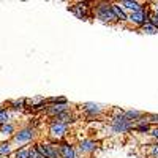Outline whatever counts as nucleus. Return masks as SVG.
I'll return each instance as SVG.
<instances>
[{
    "label": "nucleus",
    "instance_id": "4be33fe9",
    "mask_svg": "<svg viewBox=\"0 0 158 158\" xmlns=\"http://www.w3.org/2000/svg\"><path fill=\"white\" fill-rule=\"evenodd\" d=\"M155 16H156V18H158V6H156V15H155Z\"/></svg>",
    "mask_w": 158,
    "mask_h": 158
},
{
    "label": "nucleus",
    "instance_id": "9b49d317",
    "mask_svg": "<svg viewBox=\"0 0 158 158\" xmlns=\"http://www.w3.org/2000/svg\"><path fill=\"white\" fill-rule=\"evenodd\" d=\"M11 153V146L10 144H0V155H10Z\"/></svg>",
    "mask_w": 158,
    "mask_h": 158
},
{
    "label": "nucleus",
    "instance_id": "412c9836",
    "mask_svg": "<svg viewBox=\"0 0 158 158\" xmlns=\"http://www.w3.org/2000/svg\"><path fill=\"white\" fill-rule=\"evenodd\" d=\"M153 136L158 139V128H156V130H153Z\"/></svg>",
    "mask_w": 158,
    "mask_h": 158
},
{
    "label": "nucleus",
    "instance_id": "4468645a",
    "mask_svg": "<svg viewBox=\"0 0 158 158\" xmlns=\"http://www.w3.org/2000/svg\"><path fill=\"white\" fill-rule=\"evenodd\" d=\"M0 133H3V135H11V133H13V127L8 125V123L2 125V127H0Z\"/></svg>",
    "mask_w": 158,
    "mask_h": 158
},
{
    "label": "nucleus",
    "instance_id": "dca6fc26",
    "mask_svg": "<svg viewBox=\"0 0 158 158\" xmlns=\"http://www.w3.org/2000/svg\"><path fill=\"white\" fill-rule=\"evenodd\" d=\"M16 158H29V150H19V152H16V155H15Z\"/></svg>",
    "mask_w": 158,
    "mask_h": 158
},
{
    "label": "nucleus",
    "instance_id": "9d476101",
    "mask_svg": "<svg viewBox=\"0 0 158 158\" xmlns=\"http://www.w3.org/2000/svg\"><path fill=\"white\" fill-rule=\"evenodd\" d=\"M84 109H85L87 112H90V114L100 112V106H98V104H94V103H87L85 106H84Z\"/></svg>",
    "mask_w": 158,
    "mask_h": 158
},
{
    "label": "nucleus",
    "instance_id": "f8f14e48",
    "mask_svg": "<svg viewBox=\"0 0 158 158\" xmlns=\"http://www.w3.org/2000/svg\"><path fill=\"white\" fill-rule=\"evenodd\" d=\"M142 30L146 32V33H149V35H153V33H156V32H158L152 24H144V25H142Z\"/></svg>",
    "mask_w": 158,
    "mask_h": 158
},
{
    "label": "nucleus",
    "instance_id": "ddd939ff",
    "mask_svg": "<svg viewBox=\"0 0 158 158\" xmlns=\"http://www.w3.org/2000/svg\"><path fill=\"white\" fill-rule=\"evenodd\" d=\"M141 115V112H138V111H128V112H125V118L127 120H133V118H138Z\"/></svg>",
    "mask_w": 158,
    "mask_h": 158
},
{
    "label": "nucleus",
    "instance_id": "f03ea898",
    "mask_svg": "<svg viewBox=\"0 0 158 158\" xmlns=\"http://www.w3.org/2000/svg\"><path fill=\"white\" fill-rule=\"evenodd\" d=\"M36 152L41 155V158H43V156H46V158H57V156H59V150H57L56 147L49 146V144H40L38 149H36Z\"/></svg>",
    "mask_w": 158,
    "mask_h": 158
},
{
    "label": "nucleus",
    "instance_id": "f257e3e1",
    "mask_svg": "<svg viewBox=\"0 0 158 158\" xmlns=\"http://www.w3.org/2000/svg\"><path fill=\"white\" fill-rule=\"evenodd\" d=\"M130 128H131V123H130V120H127L123 115L115 117L112 120V130L115 131V133H123V131H127Z\"/></svg>",
    "mask_w": 158,
    "mask_h": 158
},
{
    "label": "nucleus",
    "instance_id": "39448f33",
    "mask_svg": "<svg viewBox=\"0 0 158 158\" xmlns=\"http://www.w3.org/2000/svg\"><path fill=\"white\" fill-rule=\"evenodd\" d=\"M98 18H100L101 21H114V19H115V16L112 15V11H111L108 6H103V8L98 10Z\"/></svg>",
    "mask_w": 158,
    "mask_h": 158
},
{
    "label": "nucleus",
    "instance_id": "2eb2a0df",
    "mask_svg": "<svg viewBox=\"0 0 158 158\" xmlns=\"http://www.w3.org/2000/svg\"><path fill=\"white\" fill-rule=\"evenodd\" d=\"M8 118H10V115H8V112H5V111H0V123H6L8 122Z\"/></svg>",
    "mask_w": 158,
    "mask_h": 158
},
{
    "label": "nucleus",
    "instance_id": "0eeeda50",
    "mask_svg": "<svg viewBox=\"0 0 158 158\" xmlns=\"http://www.w3.org/2000/svg\"><path fill=\"white\" fill-rule=\"evenodd\" d=\"M111 11H112V15L115 16V19H120V21H125L127 19V16H125V13L118 8L117 5H112L111 6Z\"/></svg>",
    "mask_w": 158,
    "mask_h": 158
},
{
    "label": "nucleus",
    "instance_id": "423d86ee",
    "mask_svg": "<svg viewBox=\"0 0 158 158\" xmlns=\"http://www.w3.org/2000/svg\"><path fill=\"white\" fill-rule=\"evenodd\" d=\"M65 131H67V125H62V123H54L51 127V133L54 136H62L65 135Z\"/></svg>",
    "mask_w": 158,
    "mask_h": 158
},
{
    "label": "nucleus",
    "instance_id": "a211bd4d",
    "mask_svg": "<svg viewBox=\"0 0 158 158\" xmlns=\"http://www.w3.org/2000/svg\"><path fill=\"white\" fill-rule=\"evenodd\" d=\"M150 22H152V25H153L155 29L158 27V18H156V16H152V18H150Z\"/></svg>",
    "mask_w": 158,
    "mask_h": 158
},
{
    "label": "nucleus",
    "instance_id": "1a4fd4ad",
    "mask_svg": "<svg viewBox=\"0 0 158 158\" xmlns=\"http://www.w3.org/2000/svg\"><path fill=\"white\" fill-rule=\"evenodd\" d=\"M79 147H81L82 152H90V150L95 149V142H94V141H82Z\"/></svg>",
    "mask_w": 158,
    "mask_h": 158
},
{
    "label": "nucleus",
    "instance_id": "20e7f679",
    "mask_svg": "<svg viewBox=\"0 0 158 158\" xmlns=\"http://www.w3.org/2000/svg\"><path fill=\"white\" fill-rule=\"evenodd\" d=\"M33 138V131L32 130H21L19 133H16L15 135V139L18 141V142H27V141H30Z\"/></svg>",
    "mask_w": 158,
    "mask_h": 158
},
{
    "label": "nucleus",
    "instance_id": "6ab92c4d",
    "mask_svg": "<svg viewBox=\"0 0 158 158\" xmlns=\"http://www.w3.org/2000/svg\"><path fill=\"white\" fill-rule=\"evenodd\" d=\"M152 155L158 156V144H156V146H153V147H152Z\"/></svg>",
    "mask_w": 158,
    "mask_h": 158
},
{
    "label": "nucleus",
    "instance_id": "7ed1b4c3",
    "mask_svg": "<svg viewBox=\"0 0 158 158\" xmlns=\"http://www.w3.org/2000/svg\"><path fill=\"white\" fill-rule=\"evenodd\" d=\"M130 21L131 22H135V24H147V13L144 11V10H141V11H136V13H133V15L130 16Z\"/></svg>",
    "mask_w": 158,
    "mask_h": 158
},
{
    "label": "nucleus",
    "instance_id": "6e6552de",
    "mask_svg": "<svg viewBox=\"0 0 158 158\" xmlns=\"http://www.w3.org/2000/svg\"><path fill=\"white\" fill-rule=\"evenodd\" d=\"M122 5H123L125 8L131 10L133 13H136V11H141V6H139V3H136V2H130V0H125V2H122Z\"/></svg>",
    "mask_w": 158,
    "mask_h": 158
},
{
    "label": "nucleus",
    "instance_id": "b1692460",
    "mask_svg": "<svg viewBox=\"0 0 158 158\" xmlns=\"http://www.w3.org/2000/svg\"><path fill=\"white\" fill-rule=\"evenodd\" d=\"M0 158H2V156H0Z\"/></svg>",
    "mask_w": 158,
    "mask_h": 158
},
{
    "label": "nucleus",
    "instance_id": "aec40b11",
    "mask_svg": "<svg viewBox=\"0 0 158 158\" xmlns=\"http://www.w3.org/2000/svg\"><path fill=\"white\" fill-rule=\"evenodd\" d=\"M150 118H152V122H156L158 123V115H150Z\"/></svg>",
    "mask_w": 158,
    "mask_h": 158
},
{
    "label": "nucleus",
    "instance_id": "5701e85b",
    "mask_svg": "<svg viewBox=\"0 0 158 158\" xmlns=\"http://www.w3.org/2000/svg\"><path fill=\"white\" fill-rule=\"evenodd\" d=\"M0 111H3V109H2V108H0Z\"/></svg>",
    "mask_w": 158,
    "mask_h": 158
},
{
    "label": "nucleus",
    "instance_id": "f3484780",
    "mask_svg": "<svg viewBox=\"0 0 158 158\" xmlns=\"http://www.w3.org/2000/svg\"><path fill=\"white\" fill-rule=\"evenodd\" d=\"M29 158H41V155L36 152V149H33L32 152H29Z\"/></svg>",
    "mask_w": 158,
    "mask_h": 158
}]
</instances>
